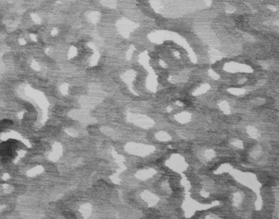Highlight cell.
<instances>
[{"label":"cell","instance_id":"6da1fadb","mask_svg":"<svg viewBox=\"0 0 279 219\" xmlns=\"http://www.w3.org/2000/svg\"><path fill=\"white\" fill-rule=\"evenodd\" d=\"M125 150L129 153L137 155H146L147 154L152 152L154 148L152 146H148L142 144H135V143H129L125 146Z\"/></svg>","mask_w":279,"mask_h":219},{"label":"cell","instance_id":"7a4b0ae2","mask_svg":"<svg viewBox=\"0 0 279 219\" xmlns=\"http://www.w3.org/2000/svg\"><path fill=\"white\" fill-rule=\"evenodd\" d=\"M134 123L142 128H149L153 124V122L149 118L145 117L142 115H134L131 120Z\"/></svg>","mask_w":279,"mask_h":219},{"label":"cell","instance_id":"3957f363","mask_svg":"<svg viewBox=\"0 0 279 219\" xmlns=\"http://www.w3.org/2000/svg\"><path fill=\"white\" fill-rule=\"evenodd\" d=\"M141 197L148 204V206H151V207L156 205L158 203V201H159V198L156 195H154L153 193L150 191H145L142 193Z\"/></svg>","mask_w":279,"mask_h":219},{"label":"cell","instance_id":"277c9868","mask_svg":"<svg viewBox=\"0 0 279 219\" xmlns=\"http://www.w3.org/2000/svg\"><path fill=\"white\" fill-rule=\"evenodd\" d=\"M155 173H156V171L153 169H143V170L138 171L135 176L140 180H147V178L152 177Z\"/></svg>","mask_w":279,"mask_h":219},{"label":"cell","instance_id":"5b68a950","mask_svg":"<svg viewBox=\"0 0 279 219\" xmlns=\"http://www.w3.org/2000/svg\"><path fill=\"white\" fill-rule=\"evenodd\" d=\"M171 164H172V167L174 168L176 170L178 169H184V161L183 160L182 158H180V157H178V156H174L173 157V159L170 160Z\"/></svg>","mask_w":279,"mask_h":219},{"label":"cell","instance_id":"8992f818","mask_svg":"<svg viewBox=\"0 0 279 219\" xmlns=\"http://www.w3.org/2000/svg\"><path fill=\"white\" fill-rule=\"evenodd\" d=\"M80 212L82 213V215H83L85 218H88V217L90 216V214L92 213L91 205L88 204H84V205H83V206L80 209Z\"/></svg>","mask_w":279,"mask_h":219},{"label":"cell","instance_id":"52a82bcc","mask_svg":"<svg viewBox=\"0 0 279 219\" xmlns=\"http://www.w3.org/2000/svg\"><path fill=\"white\" fill-rule=\"evenodd\" d=\"M176 120L179 123H187V122H188L189 120H191V114H188V113H186V112H183V113L176 115Z\"/></svg>","mask_w":279,"mask_h":219},{"label":"cell","instance_id":"ba28073f","mask_svg":"<svg viewBox=\"0 0 279 219\" xmlns=\"http://www.w3.org/2000/svg\"><path fill=\"white\" fill-rule=\"evenodd\" d=\"M156 138L160 141H168L171 140V137L165 132H159L156 135Z\"/></svg>","mask_w":279,"mask_h":219},{"label":"cell","instance_id":"9c48e42d","mask_svg":"<svg viewBox=\"0 0 279 219\" xmlns=\"http://www.w3.org/2000/svg\"><path fill=\"white\" fill-rule=\"evenodd\" d=\"M246 132L253 138H258L260 137V133H259L258 130L254 128V127H248L246 129Z\"/></svg>","mask_w":279,"mask_h":219},{"label":"cell","instance_id":"30bf717a","mask_svg":"<svg viewBox=\"0 0 279 219\" xmlns=\"http://www.w3.org/2000/svg\"><path fill=\"white\" fill-rule=\"evenodd\" d=\"M233 200V204L235 206L240 205L242 201V195L241 193H239V192L235 193L233 195V200Z\"/></svg>","mask_w":279,"mask_h":219},{"label":"cell","instance_id":"8fae6325","mask_svg":"<svg viewBox=\"0 0 279 219\" xmlns=\"http://www.w3.org/2000/svg\"><path fill=\"white\" fill-rule=\"evenodd\" d=\"M214 155H215L214 151V150H211V149H208V150H206L205 151L204 153L205 158L206 159H208V160L213 159L214 157Z\"/></svg>","mask_w":279,"mask_h":219},{"label":"cell","instance_id":"7c38bea8","mask_svg":"<svg viewBox=\"0 0 279 219\" xmlns=\"http://www.w3.org/2000/svg\"><path fill=\"white\" fill-rule=\"evenodd\" d=\"M220 108L222 110L224 113H229L230 112V109H229V105L227 102H221L220 103Z\"/></svg>","mask_w":279,"mask_h":219},{"label":"cell","instance_id":"4fadbf2b","mask_svg":"<svg viewBox=\"0 0 279 219\" xmlns=\"http://www.w3.org/2000/svg\"><path fill=\"white\" fill-rule=\"evenodd\" d=\"M42 171H43V168H41V167H39V168H34V169L30 170V171L28 172V174H29L30 176H34V175H36V174L41 173Z\"/></svg>","mask_w":279,"mask_h":219},{"label":"cell","instance_id":"5bb4252c","mask_svg":"<svg viewBox=\"0 0 279 219\" xmlns=\"http://www.w3.org/2000/svg\"><path fill=\"white\" fill-rule=\"evenodd\" d=\"M53 152L57 154L58 155H60L62 153V146L59 143H55L53 146Z\"/></svg>","mask_w":279,"mask_h":219},{"label":"cell","instance_id":"9a60e30c","mask_svg":"<svg viewBox=\"0 0 279 219\" xmlns=\"http://www.w3.org/2000/svg\"><path fill=\"white\" fill-rule=\"evenodd\" d=\"M232 145H233L234 146L237 147V148H243V143L239 140H235V141H232Z\"/></svg>","mask_w":279,"mask_h":219},{"label":"cell","instance_id":"2e32d148","mask_svg":"<svg viewBox=\"0 0 279 219\" xmlns=\"http://www.w3.org/2000/svg\"><path fill=\"white\" fill-rule=\"evenodd\" d=\"M66 132H67L69 135L72 136V137H76L77 134H78V132H76L75 129H67V130H66Z\"/></svg>","mask_w":279,"mask_h":219},{"label":"cell","instance_id":"e0dca14e","mask_svg":"<svg viewBox=\"0 0 279 219\" xmlns=\"http://www.w3.org/2000/svg\"><path fill=\"white\" fill-rule=\"evenodd\" d=\"M59 156L60 155H57V154H56V153H52L51 155H49V159H51V160H52V161H56V160H57V159H59Z\"/></svg>","mask_w":279,"mask_h":219},{"label":"cell","instance_id":"ac0fdd59","mask_svg":"<svg viewBox=\"0 0 279 219\" xmlns=\"http://www.w3.org/2000/svg\"><path fill=\"white\" fill-rule=\"evenodd\" d=\"M260 150H256V149H255V150L252 151L251 155L253 156V157H257V156L260 155Z\"/></svg>","mask_w":279,"mask_h":219},{"label":"cell","instance_id":"d6986e66","mask_svg":"<svg viewBox=\"0 0 279 219\" xmlns=\"http://www.w3.org/2000/svg\"><path fill=\"white\" fill-rule=\"evenodd\" d=\"M206 219H219V218L217 216H215V215H212V214H210V215H208Z\"/></svg>","mask_w":279,"mask_h":219},{"label":"cell","instance_id":"ffe728a7","mask_svg":"<svg viewBox=\"0 0 279 219\" xmlns=\"http://www.w3.org/2000/svg\"><path fill=\"white\" fill-rule=\"evenodd\" d=\"M3 179H4V180H7V179H8V178H9V176H8V174H5V175H4V176H3Z\"/></svg>","mask_w":279,"mask_h":219}]
</instances>
